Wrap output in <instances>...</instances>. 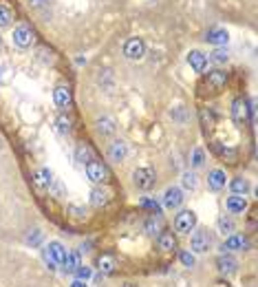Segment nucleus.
Instances as JSON below:
<instances>
[{"label":"nucleus","instance_id":"ddd939ff","mask_svg":"<svg viewBox=\"0 0 258 287\" xmlns=\"http://www.w3.org/2000/svg\"><path fill=\"white\" fill-rule=\"evenodd\" d=\"M187 62H190V67L194 69L196 73H203L205 67H208V55H203L201 51H190V53H187Z\"/></svg>","mask_w":258,"mask_h":287},{"label":"nucleus","instance_id":"2eb2a0df","mask_svg":"<svg viewBox=\"0 0 258 287\" xmlns=\"http://www.w3.org/2000/svg\"><path fill=\"white\" fill-rule=\"evenodd\" d=\"M157 246H159V250H161V252L177 250V239H175V234H172V232H161V234H159V239H157Z\"/></svg>","mask_w":258,"mask_h":287},{"label":"nucleus","instance_id":"dca6fc26","mask_svg":"<svg viewBox=\"0 0 258 287\" xmlns=\"http://www.w3.org/2000/svg\"><path fill=\"white\" fill-rule=\"evenodd\" d=\"M79 265H82V263H79V254H77V252L67 254V258H64V261L60 263V267H62L64 274H75V270H77Z\"/></svg>","mask_w":258,"mask_h":287},{"label":"nucleus","instance_id":"f8f14e48","mask_svg":"<svg viewBox=\"0 0 258 287\" xmlns=\"http://www.w3.org/2000/svg\"><path fill=\"white\" fill-rule=\"evenodd\" d=\"M115 267H117V261H115V256H112V254H102V256L97 258V270H100L102 276L112 274V272H115Z\"/></svg>","mask_w":258,"mask_h":287},{"label":"nucleus","instance_id":"58836bf2","mask_svg":"<svg viewBox=\"0 0 258 287\" xmlns=\"http://www.w3.org/2000/svg\"><path fill=\"white\" fill-rule=\"evenodd\" d=\"M42 258H44V263L49 265V270H55V267H58V263L53 261V256L49 254V250H42Z\"/></svg>","mask_w":258,"mask_h":287},{"label":"nucleus","instance_id":"6e6552de","mask_svg":"<svg viewBox=\"0 0 258 287\" xmlns=\"http://www.w3.org/2000/svg\"><path fill=\"white\" fill-rule=\"evenodd\" d=\"M217 267H219L221 274L229 276V274H234V272L238 270V261L232 256V254H221V256L217 258Z\"/></svg>","mask_w":258,"mask_h":287},{"label":"nucleus","instance_id":"393cba45","mask_svg":"<svg viewBox=\"0 0 258 287\" xmlns=\"http://www.w3.org/2000/svg\"><path fill=\"white\" fill-rule=\"evenodd\" d=\"M93 159V150L88 148L86 144H79L77 148H75V162H79V164H88Z\"/></svg>","mask_w":258,"mask_h":287},{"label":"nucleus","instance_id":"37998d69","mask_svg":"<svg viewBox=\"0 0 258 287\" xmlns=\"http://www.w3.org/2000/svg\"><path fill=\"white\" fill-rule=\"evenodd\" d=\"M121 287H137V285H135V283H124Z\"/></svg>","mask_w":258,"mask_h":287},{"label":"nucleus","instance_id":"aec40b11","mask_svg":"<svg viewBox=\"0 0 258 287\" xmlns=\"http://www.w3.org/2000/svg\"><path fill=\"white\" fill-rule=\"evenodd\" d=\"M225 172L223 170H212L208 175V186H210V190H221V188H225Z\"/></svg>","mask_w":258,"mask_h":287},{"label":"nucleus","instance_id":"f3484780","mask_svg":"<svg viewBox=\"0 0 258 287\" xmlns=\"http://www.w3.org/2000/svg\"><path fill=\"white\" fill-rule=\"evenodd\" d=\"M245 208H247L245 197L234 195V197H229V199H227V210L232 214H243V212H245Z\"/></svg>","mask_w":258,"mask_h":287},{"label":"nucleus","instance_id":"c03bdc74","mask_svg":"<svg viewBox=\"0 0 258 287\" xmlns=\"http://www.w3.org/2000/svg\"><path fill=\"white\" fill-rule=\"evenodd\" d=\"M0 42H2V40H0Z\"/></svg>","mask_w":258,"mask_h":287},{"label":"nucleus","instance_id":"72a5a7b5","mask_svg":"<svg viewBox=\"0 0 258 287\" xmlns=\"http://www.w3.org/2000/svg\"><path fill=\"white\" fill-rule=\"evenodd\" d=\"M67 212L73 216V219H84V216H86V210L84 208H79V205H75V204H71L67 208Z\"/></svg>","mask_w":258,"mask_h":287},{"label":"nucleus","instance_id":"20e7f679","mask_svg":"<svg viewBox=\"0 0 258 287\" xmlns=\"http://www.w3.org/2000/svg\"><path fill=\"white\" fill-rule=\"evenodd\" d=\"M190 247H192V252H196V254L208 252L210 247H212V237H210L208 230H199V232L192 234V239H190Z\"/></svg>","mask_w":258,"mask_h":287},{"label":"nucleus","instance_id":"473e14b6","mask_svg":"<svg viewBox=\"0 0 258 287\" xmlns=\"http://www.w3.org/2000/svg\"><path fill=\"white\" fill-rule=\"evenodd\" d=\"M27 243L34 246V247L40 246V243H42V232H40V230H31V232L27 234Z\"/></svg>","mask_w":258,"mask_h":287},{"label":"nucleus","instance_id":"c85d7f7f","mask_svg":"<svg viewBox=\"0 0 258 287\" xmlns=\"http://www.w3.org/2000/svg\"><path fill=\"white\" fill-rule=\"evenodd\" d=\"M181 183L187 188V190H196V186H199V181H196V175L194 172H184V177H181Z\"/></svg>","mask_w":258,"mask_h":287},{"label":"nucleus","instance_id":"cd10ccee","mask_svg":"<svg viewBox=\"0 0 258 287\" xmlns=\"http://www.w3.org/2000/svg\"><path fill=\"white\" fill-rule=\"evenodd\" d=\"M55 126H58V133H62V135H69L71 133V126H73V122H71V117L69 115H60L58 120H55Z\"/></svg>","mask_w":258,"mask_h":287},{"label":"nucleus","instance_id":"a19ab883","mask_svg":"<svg viewBox=\"0 0 258 287\" xmlns=\"http://www.w3.org/2000/svg\"><path fill=\"white\" fill-rule=\"evenodd\" d=\"M46 2H49V0H29V4H31V7H42V4H46Z\"/></svg>","mask_w":258,"mask_h":287},{"label":"nucleus","instance_id":"1a4fd4ad","mask_svg":"<svg viewBox=\"0 0 258 287\" xmlns=\"http://www.w3.org/2000/svg\"><path fill=\"white\" fill-rule=\"evenodd\" d=\"M181 204H184V192L175 186L168 188L166 195H163V205H166L168 210H175V208H179Z\"/></svg>","mask_w":258,"mask_h":287},{"label":"nucleus","instance_id":"a878e982","mask_svg":"<svg viewBox=\"0 0 258 287\" xmlns=\"http://www.w3.org/2000/svg\"><path fill=\"white\" fill-rule=\"evenodd\" d=\"M95 126H97V130H100L102 135H112V133H115V122H112L111 117H102V120H97Z\"/></svg>","mask_w":258,"mask_h":287},{"label":"nucleus","instance_id":"4468645a","mask_svg":"<svg viewBox=\"0 0 258 287\" xmlns=\"http://www.w3.org/2000/svg\"><path fill=\"white\" fill-rule=\"evenodd\" d=\"M109 201H111V192L104 190V188H95V190L91 192V205L93 208H104Z\"/></svg>","mask_w":258,"mask_h":287},{"label":"nucleus","instance_id":"9b49d317","mask_svg":"<svg viewBox=\"0 0 258 287\" xmlns=\"http://www.w3.org/2000/svg\"><path fill=\"white\" fill-rule=\"evenodd\" d=\"M53 100H55V104H58V108H69V106H71V100H73V97H71V88L64 86V84L55 86Z\"/></svg>","mask_w":258,"mask_h":287},{"label":"nucleus","instance_id":"6ab92c4d","mask_svg":"<svg viewBox=\"0 0 258 287\" xmlns=\"http://www.w3.org/2000/svg\"><path fill=\"white\" fill-rule=\"evenodd\" d=\"M225 82H227V73H223V71H210L208 73V86L214 88V91H219L221 86H225Z\"/></svg>","mask_w":258,"mask_h":287},{"label":"nucleus","instance_id":"f257e3e1","mask_svg":"<svg viewBox=\"0 0 258 287\" xmlns=\"http://www.w3.org/2000/svg\"><path fill=\"white\" fill-rule=\"evenodd\" d=\"M196 228V214L192 210H181L175 219V230L179 234H190Z\"/></svg>","mask_w":258,"mask_h":287},{"label":"nucleus","instance_id":"f704fd0d","mask_svg":"<svg viewBox=\"0 0 258 287\" xmlns=\"http://www.w3.org/2000/svg\"><path fill=\"white\" fill-rule=\"evenodd\" d=\"M37 58H40L44 64H51V62H53V51H49V49L42 46V49H37Z\"/></svg>","mask_w":258,"mask_h":287},{"label":"nucleus","instance_id":"7c9ffc66","mask_svg":"<svg viewBox=\"0 0 258 287\" xmlns=\"http://www.w3.org/2000/svg\"><path fill=\"white\" fill-rule=\"evenodd\" d=\"M219 230H221L223 234H232L234 232V221L229 219V216H221V219H219Z\"/></svg>","mask_w":258,"mask_h":287},{"label":"nucleus","instance_id":"0eeeda50","mask_svg":"<svg viewBox=\"0 0 258 287\" xmlns=\"http://www.w3.org/2000/svg\"><path fill=\"white\" fill-rule=\"evenodd\" d=\"M13 44L20 46V49H27V46L34 44V31L27 25H18L13 29Z\"/></svg>","mask_w":258,"mask_h":287},{"label":"nucleus","instance_id":"c9c22d12","mask_svg":"<svg viewBox=\"0 0 258 287\" xmlns=\"http://www.w3.org/2000/svg\"><path fill=\"white\" fill-rule=\"evenodd\" d=\"M142 205H144V208H148V210H152V214H161V205H159L157 201H152V199H144V201H142Z\"/></svg>","mask_w":258,"mask_h":287},{"label":"nucleus","instance_id":"79ce46f5","mask_svg":"<svg viewBox=\"0 0 258 287\" xmlns=\"http://www.w3.org/2000/svg\"><path fill=\"white\" fill-rule=\"evenodd\" d=\"M71 287H88V285H86V281H82V279H75L73 283H71Z\"/></svg>","mask_w":258,"mask_h":287},{"label":"nucleus","instance_id":"e433bc0d","mask_svg":"<svg viewBox=\"0 0 258 287\" xmlns=\"http://www.w3.org/2000/svg\"><path fill=\"white\" fill-rule=\"evenodd\" d=\"M212 60L217 64H225V62H227V51H225V49H217L212 53Z\"/></svg>","mask_w":258,"mask_h":287},{"label":"nucleus","instance_id":"4c0bfd02","mask_svg":"<svg viewBox=\"0 0 258 287\" xmlns=\"http://www.w3.org/2000/svg\"><path fill=\"white\" fill-rule=\"evenodd\" d=\"M179 258H181V263H184L185 267H192V265H194V256H192V254L187 252V250L181 252V254H179Z\"/></svg>","mask_w":258,"mask_h":287},{"label":"nucleus","instance_id":"ea45409f","mask_svg":"<svg viewBox=\"0 0 258 287\" xmlns=\"http://www.w3.org/2000/svg\"><path fill=\"white\" fill-rule=\"evenodd\" d=\"M75 274H77V279H82V281L91 279V270H88V267H84V265H79L77 270H75Z\"/></svg>","mask_w":258,"mask_h":287},{"label":"nucleus","instance_id":"5701e85b","mask_svg":"<svg viewBox=\"0 0 258 287\" xmlns=\"http://www.w3.org/2000/svg\"><path fill=\"white\" fill-rule=\"evenodd\" d=\"M205 40H208L210 44L223 46V44H227V31H225V29H210Z\"/></svg>","mask_w":258,"mask_h":287},{"label":"nucleus","instance_id":"bb28decb","mask_svg":"<svg viewBox=\"0 0 258 287\" xmlns=\"http://www.w3.org/2000/svg\"><path fill=\"white\" fill-rule=\"evenodd\" d=\"M229 188H232V192H234V195L245 197V192L250 190V183H247V179H243V177H236V179H232V183H229Z\"/></svg>","mask_w":258,"mask_h":287},{"label":"nucleus","instance_id":"f03ea898","mask_svg":"<svg viewBox=\"0 0 258 287\" xmlns=\"http://www.w3.org/2000/svg\"><path fill=\"white\" fill-rule=\"evenodd\" d=\"M157 181V175H154L152 168H137L133 172V183L139 188V190H150Z\"/></svg>","mask_w":258,"mask_h":287},{"label":"nucleus","instance_id":"7ed1b4c3","mask_svg":"<svg viewBox=\"0 0 258 287\" xmlns=\"http://www.w3.org/2000/svg\"><path fill=\"white\" fill-rule=\"evenodd\" d=\"M86 177L93 183H106V181H109V170H106V166L102 162L91 159V162L86 164Z\"/></svg>","mask_w":258,"mask_h":287},{"label":"nucleus","instance_id":"2f4dec72","mask_svg":"<svg viewBox=\"0 0 258 287\" xmlns=\"http://www.w3.org/2000/svg\"><path fill=\"white\" fill-rule=\"evenodd\" d=\"M203 162H205V153H203V150H201V148L192 150V166L201 168V166H203Z\"/></svg>","mask_w":258,"mask_h":287},{"label":"nucleus","instance_id":"a211bd4d","mask_svg":"<svg viewBox=\"0 0 258 287\" xmlns=\"http://www.w3.org/2000/svg\"><path fill=\"white\" fill-rule=\"evenodd\" d=\"M109 157H111V162H124V157H126V144L121 142V139H117V142H112L111 144V148H109Z\"/></svg>","mask_w":258,"mask_h":287},{"label":"nucleus","instance_id":"39448f33","mask_svg":"<svg viewBox=\"0 0 258 287\" xmlns=\"http://www.w3.org/2000/svg\"><path fill=\"white\" fill-rule=\"evenodd\" d=\"M144 53H146V44H144L142 38H130L124 44V55L128 60H142Z\"/></svg>","mask_w":258,"mask_h":287},{"label":"nucleus","instance_id":"423d86ee","mask_svg":"<svg viewBox=\"0 0 258 287\" xmlns=\"http://www.w3.org/2000/svg\"><path fill=\"white\" fill-rule=\"evenodd\" d=\"M252 111H254V108H250V102H247V100H243V97L234 100V104H232V117H234V122H238V124H245V122L250 120Z\"/></svg>","mask_w":258,"mask_h":287},{"label":"nucleus","instance_id":"4be33fe9","mask_svg":"<svg viewBox=\"0 0 258 287\" xmlns=\"http://www.w3.org/2000/svg\"><path fill=\"white\" fill-rule=\"evenodd\" d=\"M161 216L159 214H154V216H150V219L146 221V225H144V230H146V234L148 237H159L161 234Z\"/></svg>","mask_w":258,"mask_h":287},{"label":"nucleus","instance_id":"c756f323","mask_svg":"<svg viewBox=\"0 0 258 287\" xmlns=\"http://www.w3.org/2000/svg\"><path fill=\"white\" fill-rule=\"evenodd\" d=\"M13 20V13L7 4H0V27H7Z\"/></svg>","mask_w":258,"mask_h":287},{"label":"nucleus","instance_id":"412c9836","mask_svg":"<svg viewBox=\"0 0 258 287\" xmlns=\"http://www.w3.org/2000/svg\"><path fill=\"white\" fill-rule=\"evenodd\" d=\"M46 250H49V254H51V256H53V261L58 263V265L64 261V258H67V254H69L67 250H64V246H62V243H60V241H51Z\"/></svg>","mask_w":258,"mask_h":287},{"label":"nucleus","instance_id":"9d476101","mask_svg":"<svg viewBox=\"0 0 258 287\" xmlns=\"http://www.w3.org/2000/svg\"><path fill=\"white\" fill-rule=\"evenodd\" d=\"M247 247H250V243H247V239L241 237V234H229L227 241L223 243V250H227V252H243V250H247Z\"/></svg>","mask_w":258,"mask_h":287},{"label":"nucleus","instance_id":"b1692460","mask_svg":"<svg viewBox=\"0 0 258 287\" xmlns=\"http://www.w3.org/2000/svg\"><path fill=\"white\" fill-rule=\"evenodd\" d=\"M36 181H37V186H42V188H51L53 186V172H51L49 168H40V170L36 172Z\"/></svg>","mask_w":258,"mask_h":287}]
</instances>
